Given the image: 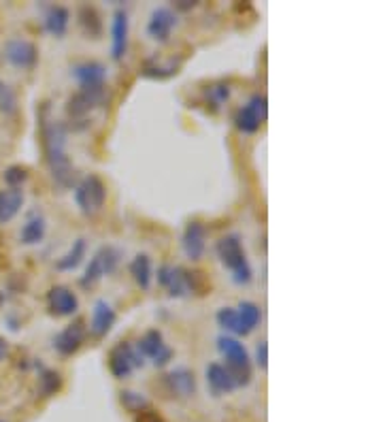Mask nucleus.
<instances>
[{"instance_id": "423d86ee", "label": "nucleus", "mask_w": 383, "mask_h": 422, "mask_svg": "<svg viewBox=\"0 0 383 422\" xmlns=\"http://www.w3.org/2000/svg\"><path fill=\"white\" fill-rule=\"evenodd\" d=\"M120 259H122L120 249H115L113 245L101 247L94 254V259L89 261V265H87V269H85V273L81 278V286L83 288H92V286L99 284L105 275H111L118 269Z\"/></svg>"}, {"instance_id": "bb28decb", "label": "nucleus", "mask_w": 383, "mask_h": 422, "mask_svg": "<svg viewBox=\"0 0 383 422\" xmlns=\"http://www.w3.org/2000/svg\"><path fill=\"white\" fill-rule=\"evenodd\" d=\"M177 70H179V62H175V60H170L166 64H160L158 60H149V62L143 64L141 75L151 77V79H166V77L177 75Z\"/></svg>"}, {"instance_id": "cd10ccee", "label": "nucleus", "mask_w": 383, "mask_h": 422, "mask_svg": "<svg viewBox=\"0 0 383 422\" xmlns=\"http://www.w3.org/2000/svg\"><path fill=\"white\" fill-rule=\"evenodd\" d=\"M218 324H220L224 330H228V333H234V335H241V337L249 335L247 328L243 326V322H241L237 309H230V307L220 309V311H218Z\"/></svg>"}, {"instance_id": "dca6fc26", "label": "nucleus", "mask_w": 383, "mask_h": 422, "mask_svg": "<svg viewBox=\"0 0 383 422\" xmlns=\"http://www.w3.org/2000/svg\"><path fill=\"white\" fill-rule=\"evenodd\" d=\"M47 307L58 318L73 316L79 309V299H77V294L70 288H66V286H54L47 292Z\"/></svg>"}, {"instance_id": "a878e982", "label": "nucleus", "mask_w": 383, "mask_h": 422, "mask_svg": "<svg viewBox=\"0 0 383 422\" xmlns=\"http://www.w3.org/2000/svg\"><path fill=\"white\" fill-rule=\"evenodd\" d=\"M83 256H85V239H77L73 243V247L56 263V269H60V271H73L75 267L81 265Z\"/></svg>"}, {"instance_id": "f257e3e1", "label": "nucleus", "mask_w": 383, "mask_h": 422, "mask_svg": "<svg viewBox=\"0 0 383 422\" xmlns=\"http://www.w3.org/2000/svg\"><path fill=\"white\" fill-rule=\"evenodd\" d=\"M41 137H43V147H45L47 164L54 180L62 188H70L75 182V166L70 164L68 154H66L68 132L60 120H54L47 116V107H43V116H41Z\"/></svg>"}, {"instance_id": "6ab92c4d", "label": "nucleus", "mask_w": 383, "mask_h": 422, "mask_svg": "<svg viewBox=\"0 0 383 422\" xmlns=\"http://www.w3.org/2000/svg\"><path fill=\"white\" fill-rule=\"evenodd\" d=\"M207 384H209V388L213 390L215 397L230 395V392H234L239 388L234 378L230 376V371L224 365H220V363H211L207 367Z\"/></svg>"}, {"instance_id": "c85d7f7f", "label": "nucleus", "mask_w": 383, "mask_h": 422, "mask_svg": "<svg viewBox=\"0 0 383 422\" xmlns=\"http://www.w3.org/2000/svg\"><path fill=\"white\" fill-rule=\"evenodd\" d=\"M237 314H239L243 326L247 328V333H251V330L260 324V320H262L260 307H258L256 303H251V301H241L239 307H237Z\"/></svg>"}, {"instance_id": "2eb2a0df", "label": "nucleus", "mask_w": 383, "mask_h": 422, "mask_svg": "<svg viewBox=\"0 0 383 422\" xmlns=\"http://www.w3.org/2000/svg\"><path fill=\"white\" fill-rule=\"evenodd\" d=\"M183 252L189 261H201L207 247V228L201 222H189L181 239Z\"/></svg>"}, {"instance_id": "1a4fd4ad", "label": "nucleus", "mask_w": 383, "mask_h": 422, "mask_svg": "<svg viewBox=\"0 0 383 422\" xmlns=\"http://www.w3.org/2000/svg\"><path fill=\"white\" fill-rule=\"evenodd\" d=\"M137 350L141 352L143 359H149L156 367H164V365H168L170 359H172V350L164 344L162 333L156 330V328L147 330V333L141 337L139 344H137Z\"/></svg>"}, {"instance_id": "4468645a", "label": "nucleus", "mask_w": 383, "mask_h": 422, "mask_svg": "<svg viewBox=\"0 0 383 422\" xmlns=\"http://www.w3.org/2000/svg\"><path fill=\"white\" fill-rule=\"evenodd\" d=\"M105 101H107V92L105 90H79L75 97L68 99L66 111H68L70 118H83L92 109L105 105Z\"/></svg>"}, {"instance_id": "f03ea898", "label": "nucleus", "mask_w": 383, "mask_h": 422, "mask_svg": "<svg viewBox=\"0 0 383 422\" xmlns=\"http://www.w3.org/2000/svg\"><path fill=\"white\" fill-rule=\"evenodd\" d=\"M158 284L166 288L170 297H185L189 292L205 294L211 288V284L203 273L187 271L183 267H172V265H162L158 269Z\"/></svg>"}, {"instance_id": "f8f14e48", "label": "nucleus", "mask_w": 383, "mask_h": 422, "mask_svg": "<svg viewBox=\"0 0 383 422\" xmlns=\"http://www.w3.org/2000/svg\"><path fill=\"white\" fill-rule=\"evenodd\" d=\"M164 386H166L168 395H172L177 399H187V397L196 395V378L185 367H177V369L168 371L164 376Z\"/></svg>"}, {"instance_id": "58836bf2", "label": "nucleus", "mask_w": 383, "mask_h": 422, "mask_svg": "<svg viewBox=\"0 0 383 422\" xmlns=\"http://www.w3.org/2000/svg\"><path fill=\"white\" fill-rule=\"evenodd\" d=\"M0 90H3V81H0Z\"/></svg>"}, {"instance_id": "aec40b11", "label": "nucleus", "mask_w": 383, "mask_h": 422, "mask_svg": "<svg viewBox=\"0 0 383 422\" xmlns=\"http://www.w3.org/2000/svg\"><path fill=\"white\" fill-rule=\"evenodd\" d=\"M24 205L22 188H7L0 192V224H9Z\"/></svg>"}, {"instance_id": "39448f33", "label": "nucleus", "mask_w": 383, "mask_h": 422, "mask_svg": "<svg viewBox=\"0 0 383 422\" xmlns=\"http://www.w3.org/2000/svg\"><path fill=\"white\" fill-rule=\"evenodd\" d=\"M107 201V188L101 178L87 175L75 186V203L85 216H94L103 209Z\"/></svg>"}, {"instance_id": "72a5a7b5", "label": "nucleus", "mask_w": 383, "mask_h": 422, "mask_svg": "<svg viewBox=\"0 0 383 422\" xmlns=\"http://www.w3.org/2000/svg\"><path fill=\"white\" fill-rule=\"evenodd\" d=\"M0 107H3V111H7V113H13L18 107V99L9 86H3V90H0Z\"/></svg>"}, {"instance_id": "4c0bfd02", "label": "nucleus", "mask_w": 383, "mask_h": 422, "mask_svg": "<svg viewBox=\"0 0 383 422\" xmlns=\"http://www.w3.org/2000/svg\"><path fill=\"white\" fill-rule=\"evenodd\" d=\"M0 305H3V294H0Z\"/></svg>"}, {"instance_id": "7c9ffc66", "label": "nucleus", "mask_w": 383, "mask_h": 422, "mask_svg": "<svg viewBox=\"0 0 383 422\" xmlns=\"http://www.w3.org/2000/svg\"><path fill=\"white\" fill-rule=\"evenodd\" d=\"M205 99L209 105L213 107H222L224 103H228L230 99V86L224 81H218V83H211V86L205 90Z\"/></svg>"}, {"instance_id": "c9c22d12", "label": "nucleus", "mask_w": 383, "mask_h": 422, "mask_svg": "<svg viewBox=\"0 0 383 422\" xmlns=\"http://www.w3.org/2000/svg\"><path fill=\"white\" fill-rule=\"evenodd\" d=\"M134 422H164V418L158 414V411H153V409H143V411H139L137 416H134Z\"/></svg>"}, {"instance_id": "6e6552de", "label": "nucleus", "mask_w": 383, "mask_h": 422, "mask_svg": "<svg viewBox=\"0 0 383 422\" xmlns=\"http://www.w3.org/2000/svg\"><path fill=\"white\" fill-rule=\"evenodd\" d=\"M268 113V105H266V97L264 94H253L249 99V103L245 107H241L234 116V124L243 135H253L258 132V128L262 126V122L266 120Z\"/></svg>"}, {"instance_id": "412c9836", "label": "nucleus", "mask_w": 383, "mask_h": 422, "mask_svg": "<svg viewBox=\"0 0 383 422\" xmlns=\"http://www.w3.org/2000/svg\"><path fill=\"white\" fill-rule=\"evenodd\" d=\"M111 35H113L111 54H113L115 60H122L126 56V49H128V15L124 11H118L113 15Z\"/></svg>"}, {"instance_id": "9b49d317", "label": "nucleus", "mask_w": 383, "mask_h": 422, "mask_svg": "<svg viewBox=\"0 0 383 422\" xmlns=\"http://www.w3.org/2000/svg\"><path fill=\"white\" fill-rule=\"evenodd\" d=\"M5 58L15 66V68H32L37 64V58H39V51H37V45L32 41H26V39H9L5 43Z\"/></svg>"}, {"instance_id": "0eeeda50", "label": "nucleus", "mask_w": 383, "mask_h": 422, "mask_svg": "<svg viewBox=\"0 0 383 422\" xmlns=\"http://www.w3.org/2000/svg\"><path fill=\"white\" fill-rule=\"evenodd\" d=\"M145 365V359L141 356V352L128 344L122 342L118 346L111 348L109 352V371L113 373V378L118 380H126L134 373V369H141Z\"/></svg>"}, {"instance_id": "c756f323", "label": "nucleus", "mask_w": 383, "mask_h": 422, "mask_svg": "<svg viewBox=\"0 0 383 422\" xmlns=\"http://www.w3.org/2000/svg\"><path fill=\"white\" fill-rule=\"evenodd\" d=\"M62 388V376L58 371L51 369H43V373L39 376V392L43 397H51Z\"/></svg>"}, {"instance_id": "f3484780", "label": "nucleus", "mask_w": 383, "mask_h": 422, "mask_svg": "<svg viewBox=\"0 0 383 422\" xmlns=\"http://www.w3.org/2000/svg\"><path fill=\"white\" fill-rule=\"evenodd\" d=\"M83 342H85V324H83V320H77V322L68 324L60 335H56L54 348L62 356H70L83 346Z\"/></svg>"}, {"instance_id": "e433bc0d", "label": "nucleus", "mask_w": 383, "mask_h": 422, "mask_svg": "<svg viewBox=\"0 0 383 422\" xmlns=\"http://www.w3.org/2000/svg\"><path fill=\"white\" fill-rule=\"evenodd\" d=\"M7 352H9V344L3 340V337H0V361L7 356Z\"/></svg>"}, {"instance_id": "5701e85b", "label": "nucleus", "mask_w": 383, "mask_h": 422, "mask_svg": "<svg viewBox=\"0 0 383 422\" xmlns=\"http://www.w3.org/2000/svg\"><path fill=\"white\" fill-rule=\"evenodd\" d=\"M68 20H70V13L68 9L64 7H51L45 15V30L51 35V37H64L66 30H68Z\"/></svg>"}, {"instance_id": "9d476101", "label": "nucleus", "mask_w": 383, "mask_h": 422, "mask_svg": "<svg viewBox=\"0 0 383 422\" xmlns=\"http://www.w3.org/2000/svg\"><path fill=\"white\" fill-rule=\"evenodd\" d=\"M70 77L79 81L81 90H105V81H107V68L105 64L87 60L79 62L70 68Z\"/></svg>"}, {"instance_id": "a211bd4d", "label": "nucleus", "mask_w": 383, "mask_h": 422, "mask_svg": "<svg viewBox=\"0 0 383 422\" xmlns=\"http://www.w3.org/2000/svg\"><path fill=\"white\" fill-rule=\"evenodd\" d=\"M113 324H115V311H113V307H111L105 299L96 301V305H94V309H92L89 333H92L94 337H105V335L113 328Z\"/></svg>"}, {"instance_id": "20e7f679", "label": "nucleus", "mask_w": 383, "mask_h": 422, "mask_svg": "<svg viewBox=\"0 0 383 422\" xmlns=\"http://www.w3.org/2000/svg\"><path fill=\"white\" fill-rule=\"evenodd\" d=\"M218 348L226 359V369L234 378L237 386H247L251 382V359L245 350V346L234 340V337L222 335L218 340Z\"/></svg>"}, {"instance_id": "ddd939ff", "label": "nucleus", "mask_w": 383, "mask_h": 422, "mask_svg": "<svg viewBox=\"0 0 383 422\" xmlns=\"http://www.w3.org/2000/svg\"><path fill=\"white\" fill-rule=\"evenodd\" d=\"M177 26V15L172 9L168 7H158L151 11L149 22H147V35L158 41V43H166L170 39L172 28Z\"/></svg>"}, {"instance_id": "2f4dec72", "label": "nucleus", "mask_w": 383, "mask_h": 422, "mask_svg": "<svg viewBox=\"0 0 383 422\" xmlns=\"http://www.w3.org/2000/svg\"><path fill=\"white\" fill-rule=\"evenodd\" d=\"M120 403L124 405V409L134 411V414L147 409V399L141 392H134V390H122L120 392Z\"/></svg>"}, {"instance_id": "b1692460", "label": "nucleus", "mask_w": 383, "mask_h": 422, "mask_svg": "<svg viewBox=\"0 0 383 422\" xmlns=\"http://www.w3.org/2000/svg\"><path fill=\"white\" fill-rule=\"evenodd\" d=\"M130 273H132L134 282L143 290H147L151 286V261H149V256L147 254L134 256V261L130 263Z\"/></svg>"}, {"instance_id": "473e14b6", "label": "nucleus", "mask_w": 383, "mask_h": 422, "mask_svg": "<svg viewBox=\"0 0 383 422\" xmlns=\"http://www.w3.org/2000/svg\"><path fill=\"white\" fill-rule=\"evenodd\" d=\"M3 180H5V184L9 188H20L28 180V173H26L24 166H9L5 171V175H3Z\"/></svg>"}, {"instance_id": "7ed1b4c3", "label": "nucleus", "mask_w": 383, "mask_h": 422, "mask_svg": "<svg viewBox=\"0 0 383 422\" xmlns=\"http://www.w3.org/2000/svg\"><path fill=\"white\" fill-rule=\"evenodd\" d=\"M215 252H218L222 265L234 273L237 284H249L251 282L253 273H251V267L247 263V256H245V249H243L239 235H224L215 243Z\"/></svg>"}, {"instance_id": "f704fd0d", "label": "nucleus", "mask_w": 383, "mask_h": 422, "mask_svg": "<svg viewBox=\"0 0 383 422\" xmlns=\"http://www.w3.org/2000/svg\"><path fill=\"white\" fill-rule=\"evenodd\" d=\"M256 363H258L260 369L268 367V346H266V342L258 344V348H256Z\"/></svg>"}, {"instance_id": "393cba45", "label": "nucleus", "mask_w": 383, "mask_h": 422, "mask_svg": "<svg viewBox=\"0 0 383 422\" xmlns=\"http://www.w3.org/2000/svg\"><path fill=\"white\" fill-rule=\"evenodd\" d=\"M79 24H81L83 32L92 39H99L103 35V22H101L99 13H96V9H92V7L79 9Z\"/></svg>"}, {"instance_id": "4be33fe9", "label": "nucleus", "mask_w": 383, "mask_h": 422, "mask_svg": "<svg viewBox=\"0 0 383 422\" xmlns=\"http://www.w3.org/2000/svg\"><path fill=\"white\" fill-rule=\"evenodd\" d=\"M45 230H47L45 218H43L41 213L34 211V213L28 216L26 224L22 226V230H20V241H22L24 245H37V243L43 241Z\"/></svg>"}]
</instances>
